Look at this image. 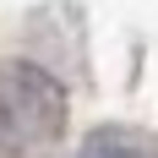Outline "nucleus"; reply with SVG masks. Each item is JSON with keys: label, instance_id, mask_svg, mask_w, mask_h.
<instances>
[{"label": "nucleus", "instance_id": "f257e3e1", "mask_svg": "<svg viewBox=\"0 0 158 158\" xmlns=\"http://www.w3.org/2000/svg\"><path fill=\"white\" fill-rule=\"evenodd\" d=\"M60 120H65V98L38 65H6L0 71V147L22 153V147L55 142Z\"/></svg>", "mask_w": 158, "mask_h": 158}, {"label": "nucleus", "instance_id": "f03ea898", "mask_svg": "<svg viewBox=\"0 0 158 158\" xmlns=\"http://www.w3.org/2000/svg\"><path fill=\"white\" fill-rule=\"evenodd\" d=\"M82 158H153V153H147V142H136L126 131H98L82 142Z\"/></svg>", "mask_w": 158, "mask_h": 158}]
</instances>
